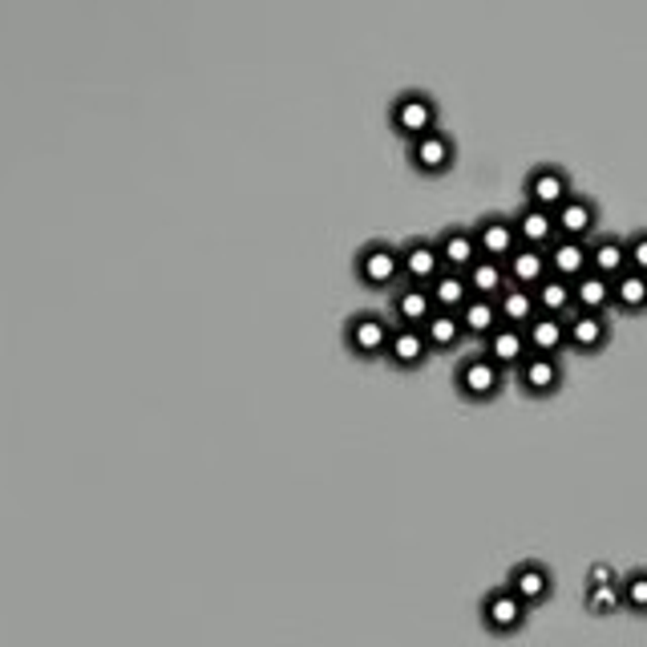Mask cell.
Segmentation results:
<instances>
[{"instance_id":"cell-14","label":"cell","mask_w":647,"mask_h":647,"mask_svg":"<svg viewBox=\"0 0 647 647\" xmlns=\"http://www.w3.org/2000/svg\"><path fill=\"white\" fill-rule=\"evenodd\" d=\"M555 228H558V235L590 239L595 235V228H599V206H595V199L570 191L567 199L555 206Z\"/></svg>"},{"instance_id":"cell-18","label":"cell","mask_w":647,"mask_h":647,"mask_svg":"<svg viewBox=\"0 0 647 647\" xmlns=\"http://www.w3.org/2000/svg\"><path fill=\"white\" fill-rule=\"evenodd\" d=\"M506 275H510V284H518V287H538V280H546V275H550L546 247L518 243V247L506 255Z\"/></svg>"},{"instance_id":"cell-34","label":"cell","mask_w":647,"mask_h":647,"mask_svg":"<svg viewBox=\"0 0 647 647\" xmlns=\"http://www.w3.org/2000/svg\"><path fill=\"white\" fill-rule=\"evenodd\" d=\"M607 579H619L615 567H607V563H595V567L587 570V583H607Z\"/></svg>"},{"instance_id":"cell-26","label":"cell","mask_w":647,"mask_h":647,"mask_svg":"<svg viewBox=\"0 0 647 647\" xmlns=\"http://www.w3.org/2000/svg\"><path fill=\"white\" fill-rule=\"evenodd\" d=\"M429 295H433V304L445 307V312H457V307L466 304L469 295V280L466 272H457V267H442V272L429 280Z\"/></svg>"},{"instance_id":"cell-21","label":"cell","mask_w":647,"mask_h":647,"mask_svg":"<svg viewBox=\"0 0 647 647\" xmlns=\"http://www.w3.org/2000/svg\"><path fill=\"white\" fill-rule=\"evenodd\" d=\"M437 251H442L445 267H457V272H466L469 263L482 255V251H477L474 228H462V223H454V228H442V235H437Z\"/></svg>"},{"instance_id":"cell-24","label":"cell","mask_w":647,"mask_h":647,"mask_svg":"<svg viewBox=\"0 0 647 647\" xmlns=\"http://www.w3.org/2000/svg\"><path fill=\"white\" fill-rule=\"evenodd\" d=\"M457 316L466 324V336H474V341H486L489 332L502 324L498 300H494V295H469L466 304L457 307Z\"/></svg>"},{"instance_id":"cell-33","label":"cell","mask_w":647,"mask_h":647,"mask_svg":"<svg viewBox=\"0 0 647 647\" xmlns=\"http://www.w3.org/2000/svg\"><path fill=\"white\" fill-rule=\"evenodd\" d=\"M627 263L647 275V231H636V235L627 239Z\"/></svg>"},{"instance_id":"cell-17","label":"cell","mask_w":647,"mask_h":647,"mask_svg":"<svg viewBox=\"0 0 647 647\" xmlns=\"http://www.w3.org/2000/svg\"><path fill=\"white\" fill-rule=\"evenodd\" d=\"M546 260H550V272L563 275V280H579L590 267V247L587 239H570V235H555L550 247H546Z\"/></svg>"},{"instance_id":"cell-2","label":"cell","mask_w":647,"mask_h":647,"mask_svg":"<svg viewBox=\"0 0 647 647\" xmlns=\"http://www.w3.org/2000/svg\"><path fill=\"white\" fill-rule=\"evenodd\" d=\"M388 336H393V316L385 312H353L344 320V348L356 361H385Z\"/></svg>"},{"instance_id":"cell-25","label":"cell","mask_w":647,"mask_h":647,"mask_svg":"<svg viewBox=\"0 0 647 647\" xmlns=\"http://www.w3.org/2000/svg\"><path fill=\"white\" fill-rule=\"evenodd\" d=\"M570 292H575V307H583V312H607V307H615L611 280L599 272H590V267L579 280H570Z\"/></svg>"},{"instance_id":"cell-8","label":"cell","mask_w":647,"mask_h":647,"mask_svg":"<svg viewBox=\"0 0 647 647\" xmlns=\"http://www.w3.org/2000/svg\"><path fill=\"white\" fill-rule=\"evenodd\" d=\"M442 251H437V239L429 235H413L401 243V280H413V284H429L433 275L442 272Z\"/></svg>"},{"instance_id":"cell-3","label":"cell","mask_w":647,"mask_h":647,"mask_svg":"<svg viewBox=\"0 0 647 647\" xmlns=\"http://www.w3.org/2000/svg\"><path fill=\"white\" fill-rule=\"evenodd\" d=\"M356 280L364 287H397L401 284V247L388 239H368L356 251Z\"/></svg>"},{"instance_id":"cell-1","label":"cell","mask_w":647,"mask_h":647,"mask_svg":"<svg viewBox=\"0 0 647 647\" xmlns=\"http://www.w3.org/2000/svg\"><path fill=\"white\" fill-rule=\"evenodd\" d=\"M454 388L466 401H474V405H486V401H494L502 388H506V368H502L498 361H489V356L477 348V353H469V356L457 361Z\"/></svg>"},{"instance_id":"cell-19","label":"cell","mask_w":647,"mask_h":647,"mask_svg":"<svg viewBox=\"0 0 647 647\" xmlns=\"http://www.w3.org/2000/svg\"><path fill=\"white\" fill-rule=\"evenodd\" d=\"M514 228H518V243H530V247H550V239L558 235L555 228V211H546L538 203H523L514 211Z\"/></svg>"},{"instance_id":"cell-22","label":"cell","mask_w":647,"mask_h":647,"mask_svg":"<svg viewBox=\"0 0 647 647\" xmlns=\"http://www.w3.org/2000/svg\"><path fill=\"white\" fill-rule=\"evenodd\" d=\"M421 332H425V341H429L433 353H454L457 344L466 341L462 316H457V312H445V307H433V316L421 324Z\"/></svg>"},{"instance_id":"cell-10","label":"cell","mask_w":647,"mask_h":647,"mask_svg":"<svg viewBox=\"0 0 647 647\" xmlns=\"http://www.w3.org/2000/svg\"><path fill=\"white\" fill-rule=\"evenodd\" d=\"M506 587L526 603V607H538V603L550 599V590H555V575L546 563L538 558H526V563H514L510 575H506Z\"/></svg>"},{"instance_id":"cell-23","label":"cell","mask_w":647,"mask_h":647,"mask_svg":"<svg viewBox=\"0 0 647 647\" xmlns=\"http://www.w3.org/2000/svg\"><path fill=\"white\" fill-rule=\"evenodd\" d=\"M587 247H590V272L607 275V280H615L619 272L631 267V263H627V239L595 235V239H587Z\"/></svg>"},{"instance_id":"cell-20","label":"cell","mask_w":647,"mask_h":647,"mask_svg":"<svg viewBox=\"0 0 647 647\" xmlns=\"http://www.w3.org/2000/svg\"><path fill=\"white\" fill-rule=\"evenodd\" d=\"M526 344L538 356H558L567 348V316H546V312H538L526 324Z\"/></svg>"},{"instance_id":"cell-7","label":"cell","mask_w":647,"mask_h":647,"mask_svg":"<svg viewBox=\"0 0 647 647\" xmlns=\"http://www.w3.org/2000/svg\"><path fill=\"white\" fill-rule=\"evenodd\" d=\"M514 381L526 397H555L563 388V361L558 356H538L530 353L518 368H514Z\"/></svg>"},{"instance_id":"cell-15","label":"cell","mask_w":647,"mask_h":647,"mask_svg":"<svg viewBox=\"0 0 647 647\" xmlns=\"http://www.w3.org/2000/svg\"><path fill=\"white\" fill-rule=\"evenodd\" d=\"M474 239H477V251H482V255L506 263V255L518 247V228H514V215H498V211H494V215H482L474 223Z\"/></svg>"},{"instance_id":"cell-16","label":"cell","mask_w":647,"mask_h":647,"mask_svg":"<svg viewBox=\"0 0 647 647\" xmlns=\"http://www.w3.org/2000/svg\"><path fill=\"white\" fill-rule=\"evenodd\" d=\"M482 353H486L489 361H498L506 373H514V368H518V364L530 356L526 328H518V324H498V328H494L486 341H482Z\"/></svg>"},{"instance_id":"cell-9","label":"cell","mask_w":647,"mask_h":647,"mask_svg":"<svg viewBox=\"0 0 647 647\" xmlns=\"http://www.w3.org/2000/svg\"><path fill=\"white\" fill-rule=\"evenodd\" d=\"M433 295H429V284H413V280H401L397 287H393V295H388V316H393V324H413V328H421L425 320L433 316Z\"/></svg>"},{"instance_id":"cell-27","label":"cell","mask_w":647,"mask_h":647,"mask_svg":"<svg viewBox=\"0 0 647 647\" xmlns=\"http://www.w3.org/2000/svg\"><path fill=\"white\" fill-rule=\"evenodd\" d=\"M498 316H502V324H518V328H526V324L538 316L534 287H518V284L502 287L498 292Z\"/></svg>"},{"instance_id":"cell-12","label":"cell","mask_w":647,"mask_h":647,"mask_svg":"<svg viewBox=\"0 0 647 647\" xmlns=\"http://www.w3.org/2000/svg\"><path fill=\"white\" fill-rule=\"evenodd\" d=\"M611 341V324H607V312H583L575 307L567 316V348L575 353H599Z\"/></svg>"},{"instance_id":"cell-28","label":"cell","mask_w":647,"mask_h":647,"mask_svg":"<svg viewBox=\"0 0 647 647\" xmlns=\"http://www.w3.org/2000/svg\"><path fill=\"white\" fill-rule=\"evenodd\" d=\"M534 300H538V312H546V316H570V312H575L570 280H563V275H555V272L546 275V280H538Z\"/></svg>"},{"instance_id":"cell-11","label":"cell","mask_w":647,"mask_h":647,"mask_svg":"<svg viewBox=\"0 0 647 647\" xmlns=\"http://www.w3.org/2000/svg\"><path fill=\"white\" fill-rule=\"evenodd\" d=\"M570 191H575V186H570V174L563 171V166H555V162H538V166L526 174V203H538V206H546V211H555Z\"/></svg>"},{"instance_id":"cell-32","label":"cell","mask_w":647,"mask_h":647,"mask_svg":"<svg viewBox=\"0 0 647 647\" xmlns=\"http://www.w3.org/2000/svg\"><path fill=\"white\" fill-rule=\"evenodd\" d=\"M619 590H624V607L636 615H647V567H636L619 575Z\"/></svg>"},{"instance_id":"cell-29","label":"cell","mask_w":647,"mask_h":647,"mask_svg":"<svg viewBox=\"0 0 647 647\" xmlns=\"http://www.w3.org/2000/svg\"><path fill=\"white\" fill-rule=\"evenodd\" d=\"M466 280H469V292L474 295H494L498 300V292L506 284H510V275H506V263L502 260H489V255H477L474 263L466 267Z\"/></svg>"},{"instance_id":"cell-5","label":"cell","mask_w":647,"mask_h":647,"mask_svg":"<svg viewBox=\"0 0 647 647\" xmlns=\"http://www.w3.org/2000/svg\"><path fill=\"white\" fill-rule=\"evenodd\" d=\"M477 615H482V627H486L489 636H514V631H523L526 627L530 607H526L510 587H494L482 595Z\"/></svg>"},{"instance_id":"cell-6","label":"cell","mask_w":647,"mask_h":647,"mask_svg":"<svg viewBox=\"0 0 647 647\" xmlns=\"http://www.w3.org/2000/svg\"><path fill=\"white\" fill-rule=\"evenodd\" d=\"M405 154H410V166L417 174H445L449 166H454L457 146L445 130H425V134L405 142Z\"/></svg>"},{"instance_id":"cell-13","label":"cell","mask_w":647,"mask_h":647,"mask_svg":"<svg viewBox=\"0 0 647 647\" xmlns=\"http://www.w3.org/2000/svg\"><path fill=\"white\" fill-rule=\"evenodd\" d=\"M429 353L433 348H429V341H425V332L413 328V324H393V336H388V344H385V361L393 364L397 373L421 368Z\"/></svg>"},{"instance_id":"cell-4","label":"cell","mask_w":647,"mask_h":647,"mask_svg":"<svg viewBox=\"0 0 647 647\" xmlns=\"http://www.w3.org/2000/svg\"><path fill=\"white\" fill-rule=\"evenodd\" d=\"M388 125L397 130L405 142L425 130H437V102L425 90H401L388 105Z\"/></svg>"},{"instance_id":"cell-31","label":"cell","mask_w":647,"mask_h":647,"mask_svg":"<svg viewBox=\"0 0 647 647\" xmlns=\"http://www.w3.org/2000/svg\"><path fill=\"white\" fill-rule=\"evenodd\" d=\"M583 603H587L590 615H615L619 607H624V590H619V579L587 583V590H583Z\"/></svg>"},{"instance_id":"cell-30","label":"cell","mask_w":647,"mask_h":647,"mask_svg":"<svg viewBox=\"0 0 647 647\" xmlns=\"http://www.w3.org/2000/svg\"><path fill=\"white\" fill-rule=\"evenodd\" d=\"M611 292H615V307L619 312H647V275L636 272V267H627L611 280Z\"/></svg>"}]
</instances>
